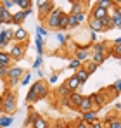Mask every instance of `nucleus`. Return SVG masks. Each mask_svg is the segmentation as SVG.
I'll return each mask as SVG.
<instances>
[{
    "instance_id": "f257e3e1",
    "label": "nucleus",
    "mask_w": 121,
    "mask_h": 128,
    "mask_svg": "<svg viewBox=\"0 0 121 128\" xmlns=\"http://www.w3.org/2000/svg\"><path fill=\"white\" fill-rule=\"evenodd\" d=\"M2 100H4V106H2V112L5 114H14L18 102H16V94H12V90H5V94L2 95Z\"/></svg>"
},
{
    "instance_id": "f03ea898",
    "label": "nucleus",
    "mask_w": 121,
    "mask_h": 128,
    "mask_svg": "<svg viewBox=\"0 0 121 128\" xmlns=\"http://www.w3.org/2000/svg\"><path fill=\"white\" fill-rule=\"evenodd\" d=\"M26 50H28V42L14 43V45L10 47V50H9V56H10V59H12V61H21V59L24 57Z\"/></svg>"
},
{
    "instance_id": "7ed1b4c3",
    "label": "nucleus",
    "mask_w": 121,
    "mask_h": 128,
    "mask_svg": "<svg viewBox=\"0 0 121 128\" xmlns=\"http://www.w3.org/2000/svg\"><path fill=\"white\" fill-rule=\"evenodd\" d=\"M62 14H64V12H62L60 9L56 7V9H54L45 19H43V24H45L47 28H50V30H56V28L59 26V21H60V16H62Z\"/></svg>"
},
{
    "instance_id": "20e7f679",
    "label": "nucleus",
    "mask_w": 121,
    "mask_h": 128,
    "mask_svg": "<svg viewBox=\"0 0 121 128\" xmlns=\"http://www.w3.org/2000/svg\"><path fill=\"white\" fill-rule=\"evenodd\" d=\"M22 74H24V71H22L21 68H18V66L9 68V69H7V83H9V86L18 85L19 80L22 78Z\"/></svg>"
},
{
    "instance_id": "39448f33",
    "label": "nucleus",
    "mask_w": 121,
    "mask_h": 128,
    "mask_svg": "<svg viewBox=\"0 0 121 128\" xmlns=\"http://www.w3.org/2000/svg\"><path fill=\"white\" fill-rule=\"evenodd\" d=\"M31 90H33V94H35V97L42 100V99H47L48 97V85L47 83H43V82H36V83H33V85L30 86Z\"/></svg>"
},
{
    "instance_id": "423d86ee",
    "label": "nucleus",
    "mask_w": 121,
    "mask_h": 128,
    "mask_svg": "<svg viewBox=\"0 0 121 128\" xmlns=\"http://www.w3.org/2000/svg\"><path fill=\"white\" fill-rule=\"evenodd\" d=\"M80 102H81V94L78 92V90H76V92H71V94L68 95V107H71V109L78 111Z\"/></svg>"
},
{
    "instance_id": "0eeeda50",
    "label": "nucleus",
    "mask_w": 121,
    "mask_h": 128,
    "mask_svg": "<svg viewBox=\"0 0 121 128\" xmlns=\"http://www.w3.org/2000/svg\"><path fill=\"white\" fill-rule=\"evenodd\" d=\"M14 42L16 43H22V42H28V31L19 26L18 30H14Z\"/></svg>"
},
{
    "instance_id": "6e6552de",
    "label": "nucleus",
    "mask_w": 121,
    "mask_h": 128,
    "mask_svg": "<svg viewBox=\"0 0 121 128\" xmlns=\"http://www.w3.org/2000/svg\"><path fill=\"white\" fill-rule=\"evenodd\" d=\"M64 85H66V88H68L69 92H76V90L81 86V83H80V80H78V78L73 74L71 78H68V80L64 82Z\"/></svg>"
},
{
    "instance_id": "1a4fd4ad",
    "label": "nucleus",
    "mask_w": 121,
    "mask_h": 128,
    "mask_svg": "<svg viewBox=\"0 0 121 128\" xmlns=\"http://www.w3.org/2000/svg\"><path fill=\"white\" fill-rule=\"evenodd\" d=\"M81 121H85V123H88V125H92V123H95L97 120H99V116H97V112L95 111H86V112H81Z\"/></svg>"
},
{
    "instance_id": "9d476101",
    "label": "nucleus",
    "mask_w": 121,
    "mask_h": 128,
    "mask_svg": "<svg viewBox=\"0 0 121 128\" xmlns=\"http://www.w3.org/2000/svg\"><path fill=\"white\" fill-rule=\"evenodd\" d=\"M54 9H56V7H54V2H52V0H50L48 4H45L43 7H40V9H38V16H40L42 21H43V19H45V18H47V16H48Z\"/></svg>"
},
{
    "instance_id": "9b49d317",
    "label": "nucleus",
    "mask_w": 121,
    "mask_h": 128,
    "mask_svg": "<svg viewBox=\"0 0 121 128\" xmlns=\"http://www.w3.org/2000/svg\"><path fill=\"white\" fill-rule=\"evenodd\" d=\"M0 19H2L4 24H12V12L7 10V9H4L2 4H0Z\"/></svg>"
},
{
    "instance_id": "f8f14e48",
    "label": "nucleus",
    "mask_w": 121,
    "mask_h": 128,
    "mask_svg": "<svg viewBox=\"0 0 121 128\" xmlns=\"http://www.w3.org/2000/svg\"><path fill=\"white\" fill-rule=\"evenodd\" d=\"M90 109H92V100L88 99V95H81V102H80V106H78V111L80 112H86Z\"/></svg>"
},
{
    "instance_id": "ddd939ff",
    "label": "nucleus",
    "mask_w": 121,
    "mask_h": 128,
    "mask_svg": "<svg viewBox=\"0 0 121 128\" xmlns=\"http://www.w3.org/2000/svg\"><path fill=\"white\" fill-rule=\"evenodd\" d=\"M106 16H109L107 14V10L106 9H99V7H92V14H90V18H94V19H104Z\"/></svg>"
},
{
    "instance_id": "4468645a",
    "label": "nucleus",
    "mask_w": 121,
    "mask_h": 128,
    "mask_svg": "<svg viewBox=\"0 0 121 128\" xmlns=\"http://www.w3.org/2000/svg\"><path fill=\"white\" fill-rule=\"evenodd\" d=\"M14 123V118L9 116V114H2L0 116V128H9Z\"/></svg>"
},
{
    "instance_id": "2eb2a0df",
    "label": "nucleus",
    "mask_w": 121,
    "mask_h": 128,
    "mask_svg": "<svg viewBox=\"0 0 121 128\" xmlns=\"http://www.w3.org/2000/svg\"><path fill=\"white\" fill-rule=\"evenodd\" d=\"M26 19V14H24V10H19V12H16V14H12V24H18L21 26L22 22Z\"/></svg>"
},
{
    "instance_id": "dca6fc26",
    "label": "nucleus",
    "mask_w": 121,
    "mask_h": 128,
    "mask_svg": "<svg viewBox=\"0 0 121 128\" xmlns=\"http://www.w3.org/2000/svg\"><path fill=\"white\" fill-rule=\"evenodd\" d=\"M31 128H48V123H47V120L43 118V116H36V120L33 121V125H31Z\"/></svg>"
},
{
    "instance_id": "f3484780",
    "label": "nucleus",
    "mask_w": 121,
    "mask_h": 128,
    "mask_svg": "<svg viewBox=\"0 0 121 128\" xmlns=\"http://www.w3.org/2000/svg\"><path fill=\"white\" fill-rule=\"evenodd\" d=\"M88 24H90V30H92L94 33H97V31H104V28H102V24H100L99 19L90 18V19H88Z\"/></svg>"
},
{
    "instance_id": "a211bd4d",
    "label": "nucleus",
    "mask_w": 121,
    "mask_h": 128,
    "mask_svg": "<svg viewBox=\"0 0 121 128\" xmlns=\"http://www.w3.org/2000/svg\"><path fill=\"white\" fill-rule=\"evenodd\" d=\"M106 59H107V56H106V54H102V52H94V56H92V59H90V61H92L94 64H97V66H100Z\"/></svg>"
},
{
    "instance_id": "6ab92c4d",
    "label": "nucleus",
    "mask_w": 121,
    "mask_h": 128,
    "mask_svg": "<svg viewBox=\"0 0 121 128\" xmlns=\"http://www.w3.org/2000/svg\"><path fill=\"white\" fill-rule=\"evenodd\" d=\"M14 5H19V10H26V9H31L33 2L31 0H12Z\"/></svg>"
},
{
    "instance_id": "aec40b11",
    "label": "nucleus",
    "mask_w": 121,
    "mask_h": 128,
    "mask_svg": "<svg viewBox=\"0 0 121 128\" xmlns=\"http://www.w3.org/2000/svg\"><path fill=\"white\" fill-rule=\"evenodd\" d=\"M74 76H76V78L80 80V83L83 85V83H85V82L88 80V76H90V74H88V73H86V71H85L83 68H78V69H76V73H74Z\"/></svg>"
},
{
    "instance_id": "412c9836",
    "label": "nucleus",
    "mask_w": 121,
    "mask_h": 128,
    "mask_svg": "<svg viewBox=\"0 0 121 128\" xmlns=\"http://www.w3.org/2000/svg\"><path fill=\"white\" fill-rule=\"evenodd\" d=\"M10 62H12V59H10L9 52H4V50H0V64H2V66H7V68H10Z\"/></svg>"
},
{
    "instance_id": "4be33fe9",
    "label": "nucleus",
    "mask_w": 121,
    "mask_h": 128,
    "mask_svg": "<svg viewBox=\"0 0 121 128\" xmlns=\"http://www.w3.org/2000/svg\"><path fill=\"white\" fill-rule=\"evenodd\" d=\"M112 5H114V4H112V0H97L94 7H99V9H106V10H109Z\"/></svg>"
},
{
    "instance_id": "5701e85b",
    "label": "nucleus",
    "mask_w": 121,
    "mask_h": 128,
    "mask_svg": "<svg viewBox=\"0 0 121 128\" xmlns=\"http://www.w3.org/2000/svg\"><path fill=\"white\" fill-rule=\"evenodd\" d=\"M74 59H76V61H80V62H85V61L88 59V50H76Z\"/></svg>"
},
{
    "instance_id": "b1692460",
    "label": "nucleus",
    "mask_w": 121,
    "mask_h": 128,
    "mask_svg": "<svg viewBox=\"0 0 121 128\" xmlns=\"http://www.w3.org/2000/svg\"><path fill=\"white\" fill-rule=\"evenodd\" d=\"M36 116H38V112H36V111H30V114H28V118H26V121H24V128H26V126H31V125H33V121L36 120Z\"/></svg>"
},
{
    "instance_id": "393cba45",
    "label": "nucleus",
    "mask_w": 121,
    "mask_h": 128,
    "mask_svg": "<svg viewBox=\"0 0 121 128\" xmlns=\"http://www.w3.org/2000/svg\"><path fill=\"white\" fill-rule=\"evenodd\" d=\"M97 68H99V66H97V64H94L92 61H85V68H83V69H85L88 74H92V73H95V71H97Z\"/></svg>"
},
{
    "instance_id": "a878e982",
    "label": "nucleus",
    "mask_w": 121,
    "mask_h": 128,
    "mask_svg": "<svg viewBox=\"0 0 121 128\" xmlns=\"http://www.w3.org/2000/svg\"><path fill=\"white\" fill-rule=\"evenodd\" d=\"M100 24L104 30H112L114 26H112V21H111V16H106L104 19H100Z\"/></svg>"
},
{
    "instance_id": "bb28decb",
    "label": "nucleus",
    "mask_w": 121,
    "mask_h": 128,
    "mask_svg": "<svg viewBox=\"0 0 121 128\" xmlns=\"http://www.w3.org/2000/svg\"><path fill=\"white\" fill-rule=\"evenodd\" d=\"M57 28H59L60 31H66L68 30V14H62L60 16V21H59V26Z\"/></svg>"
},
{
    "instance_id": "cd10ccee",
    "label": "nucleus",
    "mask_w": 121,
    "mask_h": 128,
    "mask_svg": "<svg viewBox=\"0 0 121 128\" xmlns=\"http://www.w3.org/2000/svg\"><path fill=\"white\" fill-rule=\"evenodd\" d=\"M35 43H36V50H38V56H42V54H43V45H45V43H43V38L36 35V40H35Z\"/></svg>"
},
{
    "instance_id": "c85d7f7f",
    "label": "nucleus",
    "mask_w": 121,
    "mask_h": 128,
    "mask_svg": "<svg viewBox=\"0 0 121 128\" xmlns=\"http://www.w3.org/2000/svg\"><path fill=\"white\" fill-rule=\"evenodd\" d=\"M74 16V21H76V24H81V22L86 19V14H85V10H81V12H78V14H73Z\"/></svg>"
},
{
    "instance_id": "c756f323",
    "label": "nucleus",
    "mask_w": 121,
    "mask_h": 128,
    "mask_svg": "<svg viewBox=\"0 0 121 128\" xmlns=\"http://www.w3.org/2000/svg\"><path fill=\"white\" fill-rule=\"evenodd\" d=\"M4 35H5V40L10 43V42H14V30H4Z\"/></svg>"
},
{
    "instance_id": "7c9ffc66",
    "label": "nucleus",
    "mask_w": 121,
    "mask_h": 128,
    "mask_svg": "<svg viewBox=\"0 0 121 128\" xmlns=\"http://www.w3.org/2000/svg\"><path fill=\"white\" fill-rule=\"evenodd\" d=\"M36 100H38V99L35 97V94H33V90L30 88V90H28V95H26V102H28V104H33V102H36Z\"/></svg>"
},
{
    "instance_id": "2f4dec72",
    "label": "nucleus",
    "mask_w": 121,
    "mask_h": 128,
    "mask_svg": "<svg viewBox=\"0 0 121 128\" xmlns=\"http://www.w3.org/2000/svg\"><path fill=\"white\" fill-rule=\"evenodd\" d=\"M30 82H31V73H24V74H22V78L19 80V83H21V85H24V86L28 85Z\"/></svg>"
},
{
    "instance_id": "473e14b6",
    "label": "nucleus",
    "mask_w": 121,
    "mask_h": 128,
    "mask_svg": "<svg viewBox=\"0 0 121 128\" xmlns=\"http://www.w3.org/2000/svg\"><path fill=\"white\" fill-rule=\"evenodd\" d=\"M57 94H59L60 97H62V99H64V97H68V95H69V94H71V92H69V90H68V88H66V85H64V83H62V86H59V90H57Z\"/></svg>"
},
{
    "instance_id": "72a5a7b5",
    "label": "nucleus",
    "mask_w": 121,
    "mask_h": 128,
    "mask_svg": "<svg viewBox=\"0 0 121 128\" xmlns=\"http://www.w3.org/2000/svg\"><path fill=\"white\" fill-rule=\"evenodd\" d=\"M81 10H83V4H73V9H71L69 14H78Z\"/></svg>"
},
{
    "instance_id": "f704fd0d",
    "label": "nucleus",
    "mask_w": 121,
    "mask_h": 128,
    "mask_svg": "<svg viewBox=\"0 0 121 128\" xmlns=\"http://www.w3.org/2000/svg\"><path fill=\"white\" fill-rule=\"evenodd\" d=\"M36 35L43 38V36L47 35V28H45V26H36Z\"/></svg>"
},
{
    "instance_id": "c9c22d12",
    "label": "nucleus",
    "mask_w": 121,
    "mask_h": 128,
    "mask_svg": "<svg viewBox=\"0 0 121 128\" xmlns=\"http://www.w3.org/2000/svg\"><path fill=\"white\" fill-rule=\"evenodd\" d=\"M56 128H71V126H69V123H68L66 120H59V121L56 123Z\"/></svg>"
},
{
    "instance_id": "e433bc0d",
    "label": "nucleus",
    "mask_w": 121,
    "mask_h": 128,
    "mask_svg": "<svg viewBox=\"0 0 121 128\" xmlns=\"http://www.w3.org/2000/svg\"><path fill=\"white\" fill-rule=\"evenodd\" d=\"M68 66H69V69H74V71H76V69L81 66V62H80V61H76V59H73V61L68 64Z\"/></svg>"
},
{
    "instance_id": "4c0bfd02",
    "label": "nucleus",
    "mask_w": 121,
    "mask_h": 128,
    "mask_svg": "<svg viewBox=\"0 0 121 128\" xmlns=\"http://www.w3.org/2000/svg\"><path fill=\"white\" fill-rule=\"evenodd\" d=\"M0 4H2V7H4V9H7V10H10V7L14 5V4H12V0H2Z\"/></svg>"
},
{
    "instance_id": "58836bf2",
    "label": "nucleus",
    "mask_w": 121,
    "mask_h": 128,
    "mask_svg": "<svg viewBox=\"0 0 121 128\" xmlns=\"http://www.w3.org/2000/svg\"><path fill=\"white\" fill-rule=\"evenodd\" d=\"M42 62H43V59H42V56H38V57H36V61L33 62V68H35V69H40Z\"/></svg>"
},
{
    "instance_id": "ea45409f",
    "label": "nucleus",
    "mask_w": 121,
    "mask_h": 128,
    "mask_svg": "<svg viewBox=\"0 0 121 128\" xmlns=\"http://www.w3.org/2000/svg\"><path fill=\"white\" fill-rule=\"evenodd\" d=\"M86 125H88V123H85V121L78 120V121L74 123V126H71V128H86Z\"/></svg>"
},
{
    "instance_id": "a19ab883",
    "label": "nucleus",
    "mask_w": 121,
    "mask_h": 128,
    "mask_svg": "<svg viewBox=\"0 0 121 128\" xmlns=\"http://www.w3.org/2000/svg\"><path fill=\"white\" fill-rule=\"evenodd\" d=\"M57 40H59L60 45H66V40H68V38H66V36H64L62 33H59V35H57Z\"/></svg>"
},
{
    "instance_id": "79ce46f5",
    "label": "nucleus",
    "mask_w": 121,
    "mask_h": 128,
    "mask_svg": "<svg viewBox=\"0 0 121 128\" xmlns=\"http://www.w3.org/2000/svg\"><path fill=\"white\" fill-rule=\"evenodd\" d=\"M7 69H9V68H5V66L0 68V78H7Z\"/></svg>"
},
{
    "instance_id": "37998d69",
    "label": "nucleus",
    "mask_w": 121,
    "mask_h": 128,
    "mask_svg": "<svg viewBox=\"0 0 121 128\" xmlns=\"http://www.w3.org/2000/svg\"><path fill=\"white\" fill-rule=\"evenodd\" d=\"M48 2H50V0H36V7L40 9V7H43V5H45V4H48Z\"/></svg>"
},
{
    "instance_id": "c03bdc74",
    "label": "nucleus",
    "mask_w": 121,
    "mask_h": 128,
    "mask_svg": "<svg viewBox=\"0 0 121 128\" xmlns=\"http://www.w3.org/2000/svg\"><path fill=\"white\" fill-rule=\"evenodd\" d=\"M92 128H102V121H100V120H97L95 123H92Z\"/></svg>"
},
{
    "instance_id": "a18cd8bd",
    "label": "nucleus",
    "mask_w": 121,
    "mask_h": 128,
    "mask_svg": "<svg viewBox=\"0 0 121 128\" xmlns=\"http://www.w3.org/2000/svg\"><path fill=\"white\" fill-rule=\"evenodd\" d=\"M120 80H118V82H116V83H114V85H112V88H114V92H116V94H118V92H120Z\"/></svg>"
},
{
    "instance_id": "49530a36",
    "label": "nucleus",
    "mask_w": 121,
    "mask_h": 128,
    "mask_svg": "<svg viewBox=\"0 0 121 128\" xmlns=\"http://www.w3.org/2000/svg\"><path fill=\"white\" fill-rule=\"evenodd\" d=\"M57 82V74H52L50 78H48V83H56Z\"/></svg>"
},
{
    "instance_id": "de8ad7c7",
    "label": "nucleus",
    "mask_w": 121,
    "mask_h": 128,
    "mask_svg": "<svg viewBox=\"0 0 121 128\" xmlns=\"http://www.w3.org/2000/svg\"><path fill=\"white\" fill-rule=\"evenodd\" d=\"M24 14H26V18H28V16H31V9H26V10H24Z\"/></svg>"
},
{
    "instance_id": "09e8293b",
    "label": "nucleus",
    "mask_w": 121,
    "mask_h": 128,
    "mask_svg": "<svg viewBox=\"0 0 121 128\" xmlns=\"http://www.w3.org/2000/svg\"><path fill=\"white\" fill-rule=\"evenodd\" d=\"M71 4H83V0H69Z\"/></svg>"
},
{
    "instance_id": "8fccbe9b",
    "label": "nucleus",
    "mask_w": 121,
    "mask_h": 128,
    "mask_svg": "<svg viewBox=\"0 0 121 128\" xmlns=\"http://www.w3.org/2000/svg\"><path fill=\"white\" fill-rule=\"evenodd\" d=\"M2 106H4V100H2V95H0V112H2Z\"/></svg>"
},
{
    "instance_id": "3c124183",
    "label": "nucleus",
    "mask_w": 121,
    "mask_h": 128,
    "mask_svg": "<svg viewBox=\"0 0 121 128\" xmlns=\"http://www.w3.org/2000/svg\"><path fill=\"white\" fill-rule=\"evenodd\" d=\"M0 68H4V66H2V64H0ZM5 68H7V66H5Z\"/></svg>"
},
{
    "instance_id": "603ef678",
    "label": "nucleus",
    "mask_w": 121,
    "mask_h": 128,
    "mask_svg": "<svg viewBox=\"0 0 121 128\" xmlns=\"http://www.w3.org/2000/svg\"><path fill=\"white\" fill-rule=\"evenodd\" d=\"M0 24H4V22H2V19H0Z\"/></svg>"
}]
</instances>
